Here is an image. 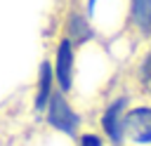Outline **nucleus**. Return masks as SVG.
I'll list each match as a JSON object with an SVG mask.
<instances>
[{
	"label": "nucleus",
	"mask_w": 151,
	"mask_h": 146,
	"mask_svg": "<svg viewBox=\"0 0 151 146\" xmlns=\"http://www.w3.org/2000/svg\"><path fill=\"white\" fill-rule=\"evenodd\" d=\"M125 5L127 0H83L80 9L94 33H118L125 31Z\"/></svg>",
	"instance_id": "f257e3e1"
},
{
	"label": "nucleus",
	"mask_w": 151,
	"mask_h": 146,
	"mask_svg": "<svg viewBox=\"0 0 151 146\" xmlns=\"http://www.w3.org/2000/svg\"><path fill=\"white\" fill-rule=\"evenodd\" d=\"M134 75H137V85L151 97V45L142 52L137 68H134Z\"/></svg>",
	"instance_id": "1a4fd4ad"
},
{
	"label": "nucleus",
	"mask_w": 151,
	"mask_h": 146,
	"mask_svg": "<svg viewBox=\"0 0 151 146\" xmlns=\"http://www.w3.org/2000/svg\"><path fill=\"white\" fill-rule=\"evenodd\" d=\"M42 113H45V122H47L52 130H57V132H61V134H66V137H71V139L78 137L83 118H80V113L71 106L68 97H66L61 89L54 87V92L50 94L47 106H45Z\"/></svg>",
	"instance_id": "f03ea898"
},
{
	"label": "nucleus",
	"mask_w": 151,
	"mask_h": 146,
	"mask_svg": "<svg viewBox=\"0 0 151 146\" xmlns=\"http://www.w3.org/2000/svg\"><path fill=\"white\" fill-rule=\"evenodd\" d=\"M118 146H125V144H118Z\"/></svg>",
	"instance_id": "9b49d317"
},
{
	"label": "nucleus",
	"mask_w": 151,
	"mask_h": 146,
	"mask_svg": "<svg viewBox=\"0 0 151 146\" xmlns=\"http://www.w3.org/2000/svg\"><path fill=\"white\" fill-rule=\"evenodd\" d=\"M125 31H130L137 40L151 42V0H127Z\"/></svg>",
	"instance_id": "423d86ee"
},
{
	"label": "nucleus",
	"mask_w": 151,
	"mask_h": 146,
	"mask_svg": "<svg viewBox=\"0 0 151 146\" xmlns=\"http://www.w3.org/2000/svg\"><path fill=\"white\" fill-rule=\"evenodd\" d=\"M123 137L132 146H151V101L127 106L123 115Z\"/></svg>",
	"instance_id": "20e7f679"
},
{
	"label": "nucleus",
	"mask_w": 151,
	"mask_h": 146,
	"mask_svg": "<svg viewBox=\"0 0 151 146\" xmlns=\"http://www.w3.org/2000/svg\"><path fill=\"white\" fill-rule=\"evenodd\" d=\"M78 146H106V139L99 132H78Z\"/></svg>",
	"instance_id": "9d476101"
},
{
	"label": "nucleus",
	"mask_w": 151,
	"mask_h": 146,
	"mask_svg": "<svg viewBox=\"0 0 151 146\" xmlns=\"http://www.w3.org/2000/svg\"><path fill=\"white\" fill-rule=\"evenodd\" d=\"M127 106H130V97H127V94H118V97H113V99L104 106V111H101V115H99L101 137H104L106 141H111L113 146L125 144V137H123V115H125Z\"/></svg>",
	"instance_id": "39448f33"
},
{
	"label": "nucleus",
	"mask_w": 151,
	"mask_h": 146,
	"mask_svg": "<svg viewBox=\"0 0 151 146\" xmlns=\"http://www.w3.org/2000/svg\"><path fill=\"white\" fill-rule=\"evenodd\" d=\"M61 28H64V31H61V35H66L76 47L90 45V42L97 38V33H94L92 24L87 21V16L83 14V9H80V7H71V9L66 12Z\"/></svg>",
	"instance_id": "0eeeda50"
},
{
	"label": "nucleus",
	"mask_w": 151,
	"mask_h": 146,
	"mask_svg": "<svg viewBox=\"0 0 151 146\" xmlns=\"http://www.w3.org/2000/svg\"><path fill=\"white\" fill-rule=\"evenodd\" d=\"M76 49L78 47L66 35H59L54 42V54L50 59L52 73H54V85L64 94H68L73 89V82H76Z\"/></svg>",
	"instance_id": "7ed1b4c3"
},
{
	"label": "nucleus",
	"mask_w": 151,
	"mask_h": 146,
	"mask_svg": "<svg viewBox=\"0 0 151 146\" xmlns=\"http://www.w3.org/2000/svg\"><path fill=\"white\" fill-rule=\"evenodd\" d=\"M54 73H52V61L50 59H42L40 61V68H38V78H35V97H33V108L38 113L45 111L47 106V99L50 94L54 92Z\"/></svg>",
	"instance_id": "6e6552de"
}]
</instances>
